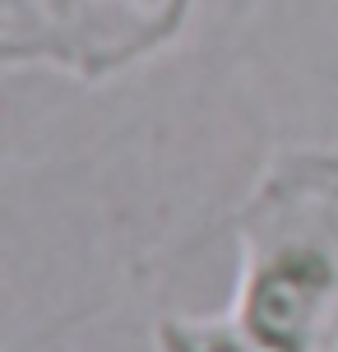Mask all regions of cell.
I'll list each match as a JSON object with an SVG mask.
<instances>
[{
  "mask_svg": "<svg viewBox=\"0 0 338 352\" xmlns=\"http://www.w3.org/2000/svg\"><path fill=\"white\" fill-rule=\"evenodd\" d=\"M98 5H102V19L111 28L121 70L148 60L167 42H177L190 10H195V0H98Z\"/></svg>",
  "mask_w": 338,
  "mask_h": 352,
  "instance_id": "2",
  "label": "cell"
},
{
  "mask_svg": "<svg viewBox=\"0 0 338 352\" xmlns=\"http://www.w3.org/2000/svg\"><path fill=\"white\" fill-rule=\"evenodd\" d=\"M232 320L264 352H338V148H287L236 209Z\"/></svg>",
  "mask_w": 338,
  "mask_h": 352,
  "instance_id": "1",
  "label": "cell"
},
{
  "mask_svg": "<svg viewBox=\"0 0 338 352\" xmlns=\"http://www.w3.org/2000/svg\"><path fill=\"white\" fill-rule=\"evenodd\" d=\"M158 352H264L227 316H167L153 324Z\"/></svg>",
  "mask_w": 338,
  "mask_h": 352,
  "instance_id": "3",
  "label": "cell"
}]
</instances>
